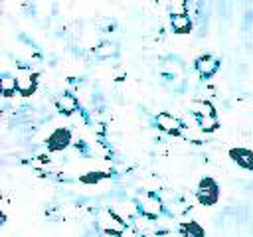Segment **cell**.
Here are the masks:
<instances>
[{"instance_id": "6da1fadb", "label": "cell", "mask_w": 253, "mask_h": 237, "mask_svg": "<svg viewBox=\"0 0 253 237\" xmlns=\"http://www.w3.org/2000/svg\"><path fill=\"white\" fill-rule=\"evenodd\" d=\"M219 196H221V190H219V184L211 178V176H204L200 182H198V188H196V199L200 201V205L204 207H211L219 201Z\"/></svg>"}, {"instance_id": "7a4b0ae2", "label": "cell", "mask_w": 253, "mask_h": 237, "mask_svg": "<svg viewBox=\"0 0 253 237\" xmlns=\"http://www.w3.org/2000/svg\"><path fill=\"white\" fill-rule=\"evenodd\" d=\"M71 138H73V134H71V130L67 126H57L47 134L45 148L49 152H61L71 144Z\"/></svg>"}, {"instance_id": "3957f363", "label": "cell", "mask_w": 253, "mask_h": 237, "mask_svg": "<svg viewBox=\"0 0 253 237\" xmlns=\"http://www.w3.org/2000/svg\"><path fill=\"white\" fill-rule=\"evenodd\" d=\"M219 57H215V55H211V53H204V55H200L196 61H194V69L198 71V75L202 77V79H210V77H213L215 73H217V69H219Z\"/></svg>"}, {"instance_id": "277c9868", "label": "cell", "mask_w": 253, "mask_h": 237, "mask_svg": "<svg viewBox=\"0 0 253 237\" xmlns=\"http://www.w3.org/2000/svg\"><path fill=\"white\" fill-rule=\"evenodd\" d=\"M138 209H140L142 215H146V217H150V219H156V217L160 215V211H162V203H160V199H158L156 196H152V194H142V196L138 198Z\"/></svg>"}, {"instance_id": "5b68a950", "label": "cell", "mask_w": 253, "mask_h": 237, "mask_svg": "<svg viewBox=\"0 0 253 237\" xmlns=\"http://www.w3.org/2000/svg\"><path fill=\"white\" fill-rule=\"evenodd\" d=\"M229 158L243 170L247 172H253V150L251 148H245V146H233L229 148Z\"/></svg>"}, {"instance_id": "8992f818", "label": "cell", "mask_w": 253, "mask_h": 237, "mask_svg": "<svg viewBox=\"0 0 253 237\" xmlns=\"http://www.w3.org/2000/svg\"><path fill=\"white\" fill-rule=\"evenodd\" d=\"M38 77H40V75H38V73H32V71L16 75L18 93H20L22 97H32V95L36 93V89H38V83H40V79H38Z\"/></svg>"}, {"instance_id": "52a82bcc", "label": "cell", "mask_w": 253, "mask_h": 237, "mask_svg": "<svg viewBox=\"0 0 253 237\" xmlns=\"http://www.w3.org/2000/svg\"><path fill=\"white\" fill-rule=\"evenodd\" d=\"M156 124H158L160 130H164L168 134H174V136H178L182 132V120L176 118L174 115L166 113V111H162V113L156 115Z\"/></svg>"}, {"instance_id": "ba28073f", "label": "cell", "mask_w": 253, "mask_h": 237, "mask_svg": "<svg viewBox=\"0 0 253 237\" xmlns=\"http://www.w3.org/2000/svg\"><path fill=\"white\" fill-rule=\"evenodd\" d=\"M55 107H57V111L61 113V115H73V113H77V109H79V101L75 99V95H71V93H63V95H59L57 99H55Z\"/></svg>"}, {"instance_id": "9c48e42d", "label": "cell", "mask_w": 253, "mask_h": 237, "mask_svg": "<svg viewBox=\"0 0 253 237\" xmlns=\"http://www.w3.org/2000/svg\"><path fill=\"white\" fill-rule=\"evenodd\" d=\"M170 28H172V32L174 34H190L192 32V28H194V24H192V20H190V16L188 14H172L170 16Z\"/></svg>"}, {"instance_id": "30bf717a", "label": "cell", "mask_w": 253, "mask_h": 237, "mask_svg": "<svg viewBox=\"0 0 253 237\" xmlns=\"http://www.w3.org/2000/svg\"><path fill=\"white\" fill-rule=\"evenodd\" d=\"M178 233H180V237H206V229L198 221H194V219L180 223Z\"/></svg>"}, {"instance_id": "8fae6325", "label": "cell", "mask_w": 253, "mask_h": 237, "mask_svg": "<svg viewBox=\"0 0 253 237\" xmlns=\"http://www.w3.org/2000/svg\"><path fill=\"white\" fill-rule=\"evenodd\" d=\"M192 113L194 117H211L215 115V107L206 99H196L192 101Z\"/></svg>"}, {"instance_id": "7c38bea8", "label": "cell", "mask_w": 253, "mask_h": 237, "mask_svg": "<svg viewBox=\"0 0 253 237\" xmlns=\"http://www.w3.org/2000/svg\"><path fill=\"white\" fill-rule=\"evenodd\" d=\"M0 91H2V95H4L6 99H8V97H14V95L18 93L16 77H12V75L4 73V75H2V79H0Z\"/></svg>"}, {"instance_id": "4fadbf2b", "label": "cell", "mask_w": 253, "mask_h": 237, "mask_svg": "<svg viewBox=\"0 0 253 237\" xmlns=\"http://www.w3.org/2000/svg\"><path fill=\"white\" fill-rule=\"evenodd\" d=\"M200 130L202 132H215L219 128V120H217V115H211V117H194Z\"/></svg>"}, {"instance_id": "5bb4252c", "label": "cell", "mask_w": 253, "mask_h": 237, "mask_svg": "<svg viewBox=\"0 0 253 237\" xmlns=\"http://www.w3.org/2000/svg\"><path fill=\"white\" fill-rule=\"evenodd\" d=\"M109 176H111L109 172H95V170H91V172L81 174V176H79V182H81V184H85V186H95V184H99V182L107 180Z\"/></svg>"}, {"instance_id": "9a60e30c", "label": "cell", "mask_w": 253, "mask_h": 237, "mask_svg": "<svg viewBox=\"0 0 253 237\" xmlns=\"http://www.w3.org/2000/svg\"><path fill=\"white\" fill-rule=\"evenodd\" d=\"M99 57H111V55H115L117 53V45L115 43H103L101 47H97V51H95Z\"/></svg>"}]
</instances>
